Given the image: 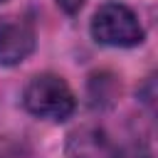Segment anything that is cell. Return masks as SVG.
I'll use <instances>...</instances> for the list:
<instances>
[{
    "label": "cell",
    "mask_w": 158,
    "mask_h": 158,
    "mask_svg": "<svg viewBox=\"0 0 158 158\" xmlns=\"http://www.w3.org/2000/svg\"><path fill=\"white\" fill-rule=\"evenodd\" d=\"M22 104L32 116L49 121L69 118L77 106L69 84L57 74H37L35 79H30L22 94Z\"/></svg>",
    "instance_id": "obj_1"
},
{
    "label": "cell",
    "mask_w": 158,
    "mask_h": 158,
    "mask_svg": "<svg viewBox=\"0 0 158 158\" xmlns=\"http://www.w3.org/2000/svg\"><path fill=\"white\" fill-rule=\"evenodd\" d=\"M91 35L106 47H136L143 42V27L136 12L118 2H109L94 12Z\"/></svg>",
    "instance_id": "obj_2"
},
{
    "label": "cell",
    "mask_w": 158,
    "mask_h": 158,
    "mask_svg": "<svg viewBox=\"0 0 158 158\" xmlns=\"http://www.w3.org/2000/svg\"><path fill=\"white\" fill-rule=\"evenodd\" d=\"M35 27L25 17H2L0 20V64L15 67L25 62L35 49Z\"/></svg>",
    "instance_id": "obj_3"
},
{
    "label": "cell",
    "mask_w": 158,
    "mask_h": 158,
    "mask_svg": "<svg viewBox=\"0 0 158 158\" xmlns=\"http://www.w3.org/2000/svg\"><path fill=\"white\" fill-rule=\"evenodd\" d=\"M67 156L69 158H111V146L106 136L96 128H81L69 136L67 143Z\"/></svg>",
    "instance_id": "obj_4"
},
{
    "label": "cell",
    "mask_w": 158,
    "mask_h": 158,
    "mask_svg": "<svg viewBox=\"0 0 158 158\" xmlns=\"http://www.w3.org/2000/svg\"><path fill=\"white\" fill-rule=\"evenodd\" d=\"M111 158H151V153H148V148H146V146L133 143V146L121 148V151H118V153H114Z\"/></svg>",
    "instance_id": "obj_5"
},
{
    "label": "cell",
    "mask_w": 158,
    "mask_h": 158,
    "mask_svg": "<svg viewBox=\"0 0 158 158\" xmlns=\"http://www.w3.org/2000/svg\"><path fill=\"white\" fill-rule=\"evenodd\" d=\"M57 5L67 12V15H74L77 10H81V5H84V0H57Z\"/></svg>",
    "instance_id": "obj_6"
},
{
    "label": "cell",
    "mask_w": 158,
    "mask_h": 158,
    "mask_svg": "<svg viewBox=\"0 0 158 158\" xmlns=\"http://www.w3.org/2000/svg\"><path fill=\"white\" fill-rule=\"evenodd\" d=\"M0 2H5V0H0Z\"/></svg>",
    "instance_id": "obj_7"
}]
</instances>
